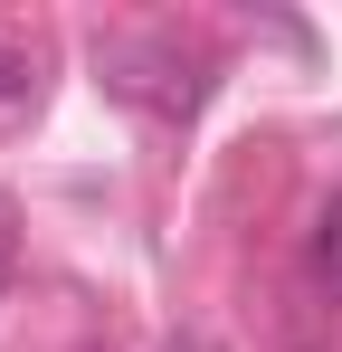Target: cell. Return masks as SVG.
Returning <instances> with one entry per match:
<instances>
[{
    "label": "cell",
    "mask_w": 342,
    "mask_h": 352,
    "mask_svg": "<svg viewBox=\"0 0 342 352\" xmlns=\"http://www.w3.org/2000/svg\"><path fill=\"white\" fill-rule=\"evenodd\" d=\"M0 276H10V238H0Z\"/></svg>",
    "instance_id": "cell-2"
},
{
    "label": "cell",
    "mask_w": 342,
    "mask_h": 352,
    "mask_svg": "<svg viewBox=\"0 0 342 352\" xmlns=\"http://www.w3.org/2000/svg\"><path fill=\"white\" fill-rule=\"evenodd\" d=\"M29 96H38V58H29V48H10V38H0V115H19V105H29Z\"/></svg>",
    "instance_id": "cell-1"
}]
</instances>
